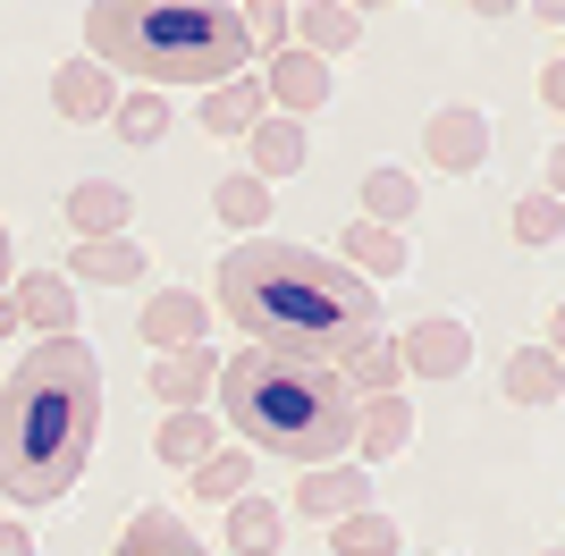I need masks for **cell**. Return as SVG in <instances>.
<instances>
[{
	"instance_id": "12",
	"label": "cell",
	"mask_w": 565,
	"mask_h": 556,
	"mask_svg": "<svg viewBox=\"0 0 565 556\" xmlns=\"http://www.w3.org/2000/svg\"><path fill=\"white\" fill-rule=\"evenodd\" d=\"M9 303H18V329L34 321L43 338H68V321H76V287L60 270H25V278H9Z\"/></svg>"
},
{
	"instance_id": "4",
	"label": "cell",
	"mask_w": 565,
	"mask_h": 556,
	"mask_svg": "<svg viewBox=\"0 0 565 556\" xmlns=\"http://www.w3.org/2000/svg\"><path fill=\"white\" fill-rule=\"evenodd\" d=\"M220 414L245 447H270L287 463H338L354 439V396L338 379V363H305V354L245 346L220 363L212 379Z\"/></svg>"
},
{
	"instance_id": "22",
	"label": "cell",
	"mask_w": 565,
	"mask_h": 556,
	"mask_svg": "<svg viewBox=\"0 0 565 556\" xmlns=\"http://www.w3.org/2000/svg\"><path fill=\"white\" fill-rule=\"evenodd\" d=\"M279 539H287V514L270 506V498H254V489H245V498L228 506V548H236V556H279Z\"/></svg>"
},
{
	"instance_id": "27",
	"label": "cell",
	"mask_w": 565,
	"mask_h": 556,
	"mask_svg": "<svg viewBox=\"0 0 565 556\" xmlns=\"http://www.w3.org/2000/svg\"><path fill=\"white\" fill-rule=\"evenodd\" d=\"M414 194H423V185L405 178V169H372V178H363V220H372V228H397L405 211H414Z\"/></svg>"
},
{
	"instance_id": "20",
	"label": "cell",
	"mask_w": 565,
	"mask_h": 556,
	"mask_svg": "<svg viewBox=\"0 0 565 556\" xmlns=\"http://www.w3.org/2000/svg\"><path fill=\"white\" fill-rule=\"evenodd\" d=\"M338 379H347V396L363 405V396H397V338H363L354 354H338Z\"/></svg>"
},
{
	"instance_id": "1",
	"label": "cell",
	"mask_w": 565,
	"mask_h": 556,
	"mask_svg": "<svg viewBox=\"0 0 565 556\" xmlns=\"http://www.w3.org/2000/svg\"><path fill=\"white\" fill-rule=\"evenodd\" d=\"M212 303L254 346L305 354V363H338L363 338H380V287L305 245H228L212 270Z\"/></svg>"
},
{
	"instance_id": "18",
	"label": "cell",
	"mask_w": 565,
	"mask_h": 556,
	"mask_svg": "<svg viewBox=\"0 0 565 556\" xmlns=\"http://www.w3.org/2000/svg\"><path fill=\"white\" fill-rule=\"evenodd\" d=\"M68 228H76V245H94V236H118L127 228V185H102V178H85V185H68Z\"/></svg>"
},
{
	"instance_id": "30",
	"label": "cell",
	"mask_w": 565,
	"mask_h": 556,
	"mask_svg": "<svg viewBox=\"0 0 565 556\" xmlns=\"http://www.w3.org/2000/svg\"><path fill=\"white\" fill-rule=\"evenodd\" d=\"M515 236H523V245H557V236H565V203H557V194H523V203H515Z\"/></svg>"
},
{
	"instance_id": "3",
	"label": "cell",
	"mask_w": 565,
	"mask_h": 556,
	"mask_svg": "<svg viewBox=\"0 0 565 556\" xmlns=\"http://www.w3.org/2000/svg\"><path fill=\"white\" fill-rule=\"evenodd\" d=\"M85 60L110 76H136L143 93L169 85H228V76L254 68V43H245V9L228 0H102L85 9Z\"/></svg>"
},
{
	"instance_id": "31",
	"label": "cell",
	"mask_w": 565,
	"mask_h": 556,
	"mask_svg": "<svg viewBox=\"0 0 565 556\" xmlns=\"http://www.w3.org/2000/svg\"><path fill=\"white\" fill-rule=\"evenodd\" d=\"M0 556H34V532H25V523H9V514H0Z\"/></svg>"
},
{
	"instance_id": "17",
	"label": "cell",
	"mask_w": 565,
	"mask_h": 556,
	"mask_svg": "<svg viewBox=\"0 0 565 556\" xmlns=\"http://www.w3.org/2000/svg\"><path fill=\"white\" fill-rule=\"evenodd\" d=\"M262 110H270V101H262V76H228V85L203 93V110H194V118H203V136L228 143V136H245Z\"/></svg>"
},
{
	"instance_id": "25",
	"label": "cell",
	"mask_w": 565,
	"mask_h": 556,
	"mask_svg": "<svg viewBox=\"0 0 565 556\" xmlns=\"http://www.w3.org/2000/svg\"><path fill=\"white\" fill-rule=\"evenodd\" d=\"M557 388H565V363L548 346H523L515 363H507V396H515V405H548Z\"/></svg>"
},
{
	"instance_id": "24",
	"label": "cell",
	"mask_w": 565,
	"mask_h": 556,
	"mask_svg": "<svg viewBox=\"0 0 565 556\" xmlns=\"http://www.w3.org/2000/svg\"><path fill=\"white\" fill-rule=\"evenodd\" d=\"M212 447H220V421H212V414H161V439H152V456H161V463L194 472Z\"/></svg>"
},
{
	"instance_id": "28",
	"label": "cell",
	"mask_w": 565,
	"mask_h": 556,
	"mask_svg": "<svg viewBox=\"0 0 565 556\" xmlns=\"http://www.w3.org/2000/svg\"><path fill=\"white\" fill-rule=\"evenodd\" d=\"M212 211H220V228H262V220H270V185L262 178H220Z\"/></svg>"
},
{
	"instance_id": "19",
	"label": "cell",
	"mask_w": 565,
	"mask_h": 556,
	"mask_svg": "<svg viewBox=\"0 0 565 556\" xmlns=\"http://www.w3.org/2000/svg\"><path fill=\"white\" fill-rule=\"evenodd\" d=\"M186 481H194V498H203V506H236V498L254 489V447H228V439H220L212 456L186 472Z\"/></svg>"
},
{
	"instance_id": "15",
	"label": "cell",
	"mask_w": 565,
	"mask_h": 556,
	"mask_svg": "<svg viewBox=\"0 0 565 556\" xmlns=\"http://www.w3.org/2000/svg\"><path fill=\"white\" fill-rule=\"evenodd\" d=\"M287 34H296V51L330 60V51L363 43V9H338V0H305V9H287Z\"/></svg>"
},
{
	"instance_id": "34",
	"label": "cell",
	"mask_w": 565,
	"mask_h": 556,
	"mask_svg": "<svg viewBox=\"0 0 565 556\" xmlns=\"http://www.w3.org/2000/svg\"><path fill=\"white\" fill-rule=\"evenodd\" d=\"M541 556H557V548H541Z\"/></svg>"
},
{
	"instance_id": "26",
	"label": "cell",
	"mask_w": 565,
	"mask_h": 556,
	"mask_svg": "<svg viewBox=\"0 0 565 556\" xmlns=\"http://www.w3.org/2000/svg\"><path fill=\"white\" fill-rule=\"evenodd\" d=\"M330 548H338V556H405V548H397V523H388V514H372V506L347 514V523H330Z\"/></svg>"
},
{
	"instance_id": "32",
	"label": "cell",
	"mask_w": 565,
	"mask_h": 556,
	"mask_svg": "<svg viewBox=\"0 0 565 556\" xmlns=\"http://www.w3.org/2000/svg\"><path fill=\"white\" fill-rule=\"evenodd\" d=\"M9 329H18V303H9V287H0V338H9Z\"/></svg>"
},
{
	"instance_id": "7",
	"label": "cell",
	"mask_w": 565,
	"mask_h": 556,
	"mask_svg": "<svg viewBox=\"0 0 565 556\" xmlns=\"http://www.w3.org/2000/svg\"><path fill=\"white\" fill-rule=\"evenodd\" d=\"M212 379H220V363H212V346H178V354H152V405H169V414H203L212 405Z\"/></svg>"
},
{
	"instance_id": "21",
	"label": "cell",
	"mask_w": 565,
	"mask_h": 556,
	"mask_svg": "<svg viewBox=\"0 0 565 556\" xmlns=\"http://www.w3.org/2000/svg\"><path fill=\"white\" fill-rule=\"evenodd\" d=\"M68 278H94V287H136V278H143V245H127V236H94V245H76V254H68Z\"/></svg>"
},
{
	"instance_id": "8",
	"label": "cell",
	"mask_w": 565,
	"mask_h": 556,
	"mask_svg": "<svg viewBox=\"0 0 565 556\" xmlns=\"http://www.w3.org/2000/svg\"><path fill=\"white\" fill-rule=\"evenodd\" d=\"M51 110L68 118V127H94V118L118 110V76L94 68V60L76 51V60H60V68H51Z\"/></svg>"
},
{
	"instance_id": "16",
	"label": "cell",
	"mask_w": 565,
	"mask_h": 556,
	"mask_svg": "<svg viewBox=\"0 0 565 556\" xmlns=\"http://www.w3.org/2000/svg\"><path fill=\"white\" fill-rule=\"evenodd\" d=\"M245 143H254V178H262V185H270V178H296V169H305V152H312L305 127H296V118H270V110L245 127Z\"/></svg>"
},
{
	"instance_id": "10",
	"label": "cell",
	"mask_w": 565,
	"mask_h": 556,
	"mask_svg": "<svg viewBox=\"0 0 565 556\" xmlns=\"http://www.w3.org/2000/svg\"><path fill=\"white\" fill-rule=\"evenodd\" d=\"M423 143H430V169L465 178V169H481V161H490V118H481V110H430Z\"/></svg>"
},
{
	"instance_id": "23",
	"label": "cell",
	"mask_w": 565,
	"mask_h": 556,
	"mask_svg": "<svg viewBox=\"0 0 565 556\" xmlns=\"http://www.w3.org/2000/svg\"><path fill=\"white\" fill-rule=\"evenodd\" d=\"M118 556H212V548H203V539H194L178 514L152 506V514H136V523L118 532Z\"/></svg>"
},
{
	"instance_id": "33",
	"label": "cell",
	"mask_w": 565,
	"mask_h": 556,
	"mask_svg": "<svg viewBox=\"0 0 565 556\" xmlns=\"http://www.w3.org/2000/svg\"><path fill=\"white\" fill-rule=\"evenodd\" d=\"M0 287H9V228H0Z\"/></svg>"
},
{
	"instance_id": "11",
	"label": "cell",
	"mask_w": 565,
	"mask_h": 556,
	"mask_svg": "<svg viewBox=\"0 0 565 556\" xmlns=\"http://www.w3.org/2000/svg\"><path fill=\"white\" fill-rule=\"evenodd\" d=\"M372 498H363V463H312L305 481H296V514H321V523H347V514H363Z\"/></svg>"
},
{
	"instance_id": "13",
	"label": "cell",
	"mask_w": 565,
	"mask_h": 556,
	"mask_svg": "<svg viewBox=\"0 0 565 556\" xmlns=\"http://www.w3.org/2000/svg\"><path fill=\"white\" fill-rule=\"evenodd\" d=\"M338 245H347V254H330V261H338V270H354L363 287H372V278H397V270H405V236H397V228L347 220V228H338Z\"/></svg>"
},
{
	"instance_id": "35",
	"label": "cell",
	"mask_w": 565,
	"mask_h": 556,
	"mask_svg": "<svg viewBox=\"0 0 565 556\" xmlns=\"http://www.w3.org/2000/svg\"><path fill=\"white\" fill-rule=\"evenodd\" d=\"M423 556H439V548H423Z\"/></svg>"
},
{
	"instance_id": "5",
	"label": "cell",
	"mask_w": 565,
	"mask_h": 556,
	"mask_svg": "<svg viewBox=\"0 0 565 556\" xmlns=\"http://www.w3.org/2000/svg\"><path fill=\"white\" fill-rule=\"evenodd\" d=\"M262 101H270V118H296L305 127V110H321L330 101V60H312V51H270L262 60Z\"/></svg>"
},
{
	"instance_id": "9",
	"label": "cell",
	"mask_w": 565,
	"mask_h": 556,
	"mask_svg": "<svg viewBox=\"0 0 565 556\" xmlns=\"http://www.w3.org/2000/svg\"><path fill=\"white\" fill-rule=\"evenodd\" d=\"M203 329H212V312H203V296H186V287H161V296L136 312V338H143L152 354L203 346Z\"/></svg>"
},
{
	"instance_id": "29",
	"label": "cell",
	"mask_w": 565,
	"mask_h": 556,
	"mask_svg": "<svg viewBox=\"0 0 565 556\" xmlns=\"http://www.w3.org/2000/svg\"><path fill=\"white\" fill-rule=\"evenodd\" d=\"M110 127H118L127 143H161V127H169V101H161V93H118Z\"/></svg>"
},
{
	"instance_id": "2",
	"label": "cell",
	"mask_w": 565,
	"mask_h": 556,
	"mask_svg": "<svg viewBox=\"0 0 565 556\" xmlns=\"http://www.w3.org/2000/svg\"><path fill=\"white\" fill-rule=\"evenodd\" d=\"M102 439V363L85 338H43L0 379V498L51 506L68 498L76 472Z\"/></svg>"
},
{
	"instance_id": "6",
	"label": "cell",
	"mask_w": 565,
	"mask_h": 556,
	"mask_svg": "<svg viewBox=\"0 0 565 556\" xmlns=\"http://www.w3.org/2000/svg\"><path fill=\"white\" fill-rule=\"evenodd\" d=\"M472 363V329L448 321V312H423V321L397 338V371L405 379H456Z\"/></svg>"
},
{
	"instance_id": "14",
	"label": "cell",
	"mask_w": 565,
	"mask_h": 556,
	"mask_svg": "<svg viewBox=\"0 0 565 556\" xmlns=\"http://www.w3.org/2000/svg\"><path fill=\"white\" fill-rule=\"evenodd\" d=\"M414 439V405H405V396H363V405H354V456L363 463H380V456H397V447Z\"/></svg>"
}]
</instances>
